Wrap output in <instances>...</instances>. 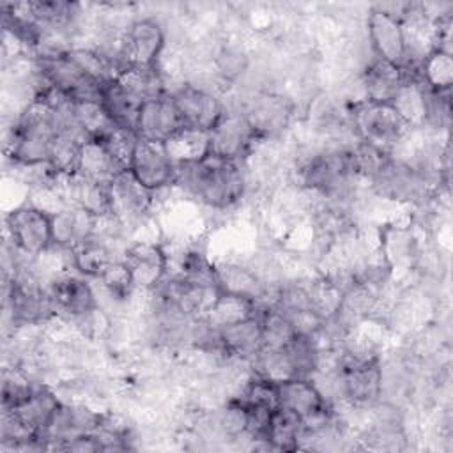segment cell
<instances>
[{
	"label": "cell",
	"instance_id": "cell-1",
	"mask_svg": "<svg viewBox=\"0 0 453 453\" xmlns=\"http://www.w3.org/2000/svg\"><path fill=\"white\" fill-rule=\"evenodd\" d=\"M175 184L191 198L214 209L234 205L244 193V175L239 161L214 152L177 166Z\"/></svg>",
	"mask_w": 453,
	"mask_h": 453
},
{
	"label": "cell",
	"instance_id": "cell-2",
	"mask_svg": "<svg viewBox=\"0 0 453 453\" xmlns=\"http://www.w3.org/2000/svg\"><path fill=\"white\" fill-rule=\"evenodd\" d=\"M58 129L57 111L44 99L32 97L11 129L5 143L7 156L25 166L46 165Z\"/></svg>",
	"mask_w": 453,
	"mask_h": 453
},
{
	"label": "cell",
	"instance_id": "cell-3",
	"mask_svg": "<svg viewBox=\"0 0 453 453\" xmlns=\"http://www.w3.org/2000/svg\"><path fill=\"white\" fill-rule=\"evenodd\" d=\"M350 115L361 142L384 154H389L409 129V124L391 103L365 99L354 104Z\"/></svg>",
	"mask_w": 453,
	"mask_h": 453
},
{
	"label": "cell",
	"instance_id": "cell-4",
	"mask_svg": "<svg viewBox=\"0 0 453 453\" xmlns=\"http://www.w3.org/2000/svg\"><path fill=\"white\" fill-rule=\"evenodd\" d=\"M303 182L327 198H345L359 177L352 150H327L313 156L301 170Z\"/></svg>",
	"mask_w": 453,
	"mask_h": 453
},
{
	"label": "cell",
	"instance_id": "cell-5",
	"mask_svg": "<svg viewBox=\"0 0 453 453\" xmlns=\"http://www.w3.org/2000/svg\"><path fill=\"white\" fill-rule=\"evenodd\" d=\"M14 248L28 257H37L53 246L51 214L41 207L23 203L5 218Z\"/></svg>",
	"mask_w": 453,
	"mask_h": 453
},
{
	"label": "cell",
	"instance_id": "cell-6",
	"mask_svg": "<svg viewBox=\"0 0 453 453\" xmlns=\"http://www.w3.org/2000/svg\"><path fill=\"white\" fill-rule=\"evenodd\" d=\"M9 306L14 322L39 324L57 313L50 290L42 288L32 271H16L9 290Z\"/></svg>",
	"mask_w": 453,
	"mask_h": 453
},
{
	"label": "cell",
	"instance_id": "cell-7",
	"mask_svg": "<svg viewBox=\"0 0 453 453\" xmlns=\"http://www.w3.org/2000/svg\"><path fill=\"white\" fill-rule=\"evenodd\" d=\"M340 386L343 396L354 405H373L382 393V368L379 359H356L345 354L340 363Z\"/></svg>",
	"mask_w": 453,
	"mask_h": 453
},
{
	"label": "cell",
	"instance_id": "cell-8",
	"mask_svg": "<svg viewBox=\"0 0 453 453\" xmlns=\"http://www.w3.org/2000/svg\"><path fill=\"white\" fill-rule=\"evenodd\" d=\"M165 46V34L157 21L150 18L133 21L124 32L119 51V67L127 65H156V60Z\"/></svg>",
	"mask_w": 453,
	"mask_h": 453
},
{
	"label": "cell",
	"instance_id": "cell-9",
	"mask_svg": "<svg viewBox=\"0 0 453 453\" xmlns=\"http://www.w3.org/2000/svg\"><path fill=\"white\" fill-rule=\"evenodd\" d=\"M129 172L143 188L154 193L175 184L177 165L170 157L165 142L138 140Z\"/></svg>",
	"mask_w": 453,
	"mask_h": 453
},
{
	"label": "cell",
	"instance_id": "cell-10",
	"mask_svg": "<svg viewBox=\"0 0 453 453\" xmlns=\"http://www.w3.org/2000/svg\"><path fill=\"white\" fill-rule=\"evenodd\" d=\"M368 37L377 58L393 65L405 67L409 62V48L402 21L389 11L377 7L368 14Z\"/></svg>",
	"mask_w": 453,
	"mask_h": 453
},
{
	"label": "cell",
	"instance_id": "cell-11",
	"mask_svg": "<svg viewBox=\"0 0 453 453\" xmlns=\"http://www.w3.org/2000/svg\"><path fill=\"white\" fill-rule=\"evenodd\" d=\"M244 119L257 138L280 134L294 115V103L274 92H262L255 96L242 110Z\"/></svg>",
	"mask_w": 453,
	"mask_h": 453
},
{
	"label": "cell",
	"instance_id": "cell-12",
	"mask_svg": "<svg viewBox=\"0 0 453 453\" xmlns=\"http://www.w3.org/2000/svg\"><path fill=\"white\" fill-rule=\"evenodd\" d=\"M184 126L211 131L225 115L221 101L196 85H182L172 94Z\"/></svg>",
	"mask_w": 453,
	"mask_h": 453
},
{
	"label": "cell",
	"instance_id": "cell-13",
	"mask_svg": "<svg viewBox=\"0 0 453 453\" xmlns=\"http://www.w3.org/2000/svg\"><path fill=\"white\" fill-rule=\"evenodd\" d=\"M180 127H184V122L172 94H163L142 104L134 131L140 140L166 142Z\"/></svg>",
	"mask_w": 453,
	"mask_h": 453
},
{
	"label": "cell",
	"instance_id": "cell-14",
	"mask_svg": "<svg viewBox=\"0 0 453 453\" xmlns=\"http://www.w3.org/2000/svg\"><path fill=\"white\" fill-rule=\"evenodd\" d=\"M110 214L122 225L140 219L150 207L152 191L143 188L129 170L119 173L108 186Z\"/></svg>",
	"mask_w": 453,
	"mask_h": 453
},
{
	"label": "cell",
	"instance_id": "cell-15",
	"mask_svg": "<svg viewBox=\"0 0 453 453\" xmlns=\"http://www.w3.org/2000/svg\"><path fill=\"white\" fill-rule=\"evenodd\" d=\"M122 260L131 273L134 288H154L166 276L168 257L154 242L136 241L129 244Z\"/></svg>",
	"mask_w": 453,
	"mask_h": 453
},
{
	"label": "cell",
	"instance_id": "cell-16",
	"mask_svg": "<svg viewBox=\"0 0 453 453\" xmlns=\"http://www.w3.org/2000/svg\"><path fill=\"white\" fill-rule=\"evenodd\" d=\"M96 226L97 218L92 212L76 205H64L51 212L53 246L69 251L90 239L96 234Z\"/></svg>",
	"mask_w": 453,
	"mask_h": 453
},
{
	"label": "cell",
	"instance_id": "cell-17",
	"mask_svg": "<svg viewBox=\"0 0 453 453\" xmlns=\"http://www.w3.org/2000/svg\"><path fill=\"white\" fill-rule=\"evenodd\" d=\"M211 133V152L239 161L251 142L257 138L253 129L242 113H226L209 131Z\"/></svg>",
	"mask_w": 453,
	"mask_h": 453
},
{
	"label": "cell",
	"instance_id": "cell-18",
	"mask_svg": "<svg viewBox=\"0 0 453 453\" xmlns=\"http://www.w3.org/2000/svg\"><path fill=\"white\" fill-rule=\"evenodd\" d=\"M48 290L55 310L67 317L80 319L97 308L94 290L83 276H58L50 283Z\"/></svg>",
	"mask_w": 453,
	"mask_h": 453
},
{
	"label": "cell",
	"instance_id": "cell-19",
	"mask_svg": "<svg viewBox=\"0 0 453 453\" xmlns=\"http://www.w3.org/2000/svg\"><path fill=\"white\" fill-rule=\"evenodd\" d=\"M218 336L223 354L251 361L262 349V326L258 313L218 329Z\"/></svg>",
	"mask_w": 453,
	"mask_h": 453
},
{
	"label": "cell",
	"instance_id": "cell-20",
	"mask_svg": "<svg viewBox=\"0 0 453 453\" xmlns=\"http://www.w3.org/2000/svg\"><path fill=\"white\" fill-rule=\"evenodd\" d=\"M405 80L407 73L402 67L375 57L363 74L366 99L375 103H391L396 97L402 85L405 83Z\"/></svg>",
	"mask_w": 453,
	"mask_h": 453
},
{
	"label": "cell",
	"instance_id": "cell-21",
	"mask_svg": "<svg viewBox=\"0 0 453 453\" xmlns=\"http://www.w3.org/2000/svg\"><path fill=\"white\" fill-rule=\"evenodd\" d=\"M60 402L46 386H34L32 391L11 411L16 418H19L32 432L42 435L50 426Z\"/></svg>",
	"mask_w": 453,
	"mask_h": 453
},
{
	"label": "cell",
	"instance_id": "cell-22",
	"mask_svg": "<svg viewBox=\"0 0 453 453\" xmlns=\"http://www.w3.org/2000/svg\"><path fill=\"white\" fill-rule=\"evenodd\" d=\"M115 83L124 92H127L129 96L136 97L142 103L166 94L163 78H161L156 65L120 67L117 76H115Z\"/></svg>",
	"mask_w": 453,
	"mask_h": 453
},
{
	"label": "cell",
	"instance_id": "cell-23",
	"mask_svg": "<svg viewBox=\"0 0 453 453\" xmlns=\"http://www.w3.org/2000/svg\"><path fill=\"white\" fill-rule=\"evenodd\" d=\"M216 278L221 292L241 296L253 303H257L264 296V283L260 281V278L255 274V271L241 264H216Z\"/></svg>",
	"mask_w": 453,
	"mask_h": 453
},
{
	"label": "cell",
	"instance_id": "cell-24",
	"mask_svg": "<svg viewBox=\"0 0 453 453\" xmlns=\"http://www.w3.org/2000/svg\"><path fill=\"white\" fill-rule=\"evenodd\" d=\"M119 173H122V170L119 168V165L113 161V157L108 154V150L103 147L99 140H87L83 143L78 175L92 182L110 186Z\"/></svg>",
	"mask_w": 453,
	"mask_h": 453
},
{
	"label": "cell",
	"instance_id": "cell-25",
	"mask_svg": "<svg viewBox=\"0 0 453 453\" xmlns=\"http://www.w3.org/2000/svg\"><path fill=\"white\" fill-rule=\"evenodd\" d=\"M165 147L177 166L193 163L211 152V133L184 126L165 142Z\"/></svg>",
	"mask_w": 453,
	"mask_h": 453
},
{
	"label": "cell",
	"instance_id": "cell-26",
	"mask_svg": "<svg viewBox=\"0 0 453 453\" xmlns=\"http://www.w3.org/2000/svg\"><path fill=\"white\" fill-rule=\"evenodd\" d=\"M87 140L71 131H58L55 136L46 166L53 175H76L81 157V147Z\"/></svg>",
	"mask_w": 453,
	"mask_h": 453
},
{
	"label": "cell",
	"instance_id": "cell-27",
	"mask_svg": "<svg viewBox=\"0 0 453 453\" xmlns=\"http://www.w3.org/2000/svg\"><path fill=\"white\" fill-rule=\"evenodd\" d=\"M255 313H257V303L244 299L241 296L219 292V296L216 297L212 306L203 315V320L207 322L209 327L218 331L228 324L248 319Z\"/></svg>",
	"mask_w": 453,
	"mask_h": 453
},
{
	"label": "cell",
	"instance_id": "cell-28",
	"mask_svg": "<svg viewBox=\"0 0 453 453\" xmlns=\"http://www.w3.org/2000/svg\"><path fill=\"white\" fill-rule=\"evenodd\" d=\"M101 104L106 110V113L110 115V119L126 129L134 131L136 129V120H138V113L142 108V101H138L136 97L129 96L127 92H124L115 80L111 83H108L103 90V97H101ZM136 133V131H134Z\"/></svg>",
	"mask_w": 453,
	"mask_h": 453
},
{
	"label": "cell",
	"instance_id": "cell-29",
	"mask_svg": "<svg viewBox=\"0 0 453 453\" xmlns=\"http://www.w3.org/2000/svg\"><path fill=\"white\" fill-rule=\"evenodd\" d=\"M299 437H301V421L276 407L267 421L264 437L260 441H265L273 449H285V451H292L299 448Z\"/></svg>",
	"mask_w": 453,
	"mask_h": 453
},
{
	"label": "cell",
	"instance_id": "cell-30",
	"mask_svg": "<svg viewBox=\"0 0 453 453\" xmlns=\"http://www.w3.org/2000/svg\"><path fill=\"white\" fill-rule=\"evenodd\" d=\"M251 363L255 377L265 379L273 384H281L288 379L297 377L285 349H260Z\"/></svg>",
	"mask_w": 453,
	"mask_h": 453
},
{
	"label": "cell",
	"instance_id": "cell-31",
	"mask_svg": "<svg viewBox=\"0 0 453 453\" xmlns=\"http://www.w3.org/2000/svg\"><path fill=\"white\" fill-rule=\"evenodd\" d=\"M69 253L76 271L83 276H94V278H99L101 273L106 269V265L113 260L108 246L97 241L96 234L85 242L69 250Z\"/></svg>",
	"mask_w": 453,
	"mask_h": 453
},
{
	"label": "cell",
	"instance_id": "cell-32",
	"mask_svg": "<svg viewBox=\"0 0 453 453\" xmlns=\"http://www.w3.org/2000/svg\"><path fill=\"white\" fill-rule=\"evenodd\" d=\"M306 294H308L310 310L326 322L336 317V313L340 311L345 292L340 288V285L334 280L324 278L310 283L306 287Z\"/></svg>",
	"mask_w": 453,
	"mask_h": 453
},
{
	"label": "cell",
	"instance_id": "cell-33",
	"mask_svg": "<svg viewBox=\"0 0 453 453\" xmlns=\"http://www.w3.org/2000/svg\"><path fill=\"white\" fill-rule=\"evenodd\" d=\"M421 81L435 90H449L453 81V58L451 53L432 50L423 57L419 65Z\"/></svg>",
	"mask_w": 453,
	"mask_h": 453
},
{
	"label": "cell",
	"instance_id": "cell-34",
	"mask_svg": "<svg viewBox=\"0 0 453 453\" xmlns=\"http://www.w3.org/2000/svg\"><path fill=\"white\" fill-rule=\"evenodd\" d=\"M258 317L262 326V349H285L296 336L288 319L276 306L265 308Z\"/></svg>",
	"mask_w": 453,
	"mask_h": 453
},
{
	"label": "cell",
	"instance_id": "cell-35",
	"mask_svg": "<svg viewBox=\"0 0 453 453\" xmlns=\"http://www.w3.org/2000/svg\"><path fill=\"white\" fill-rule=\"evenodd\" d=\"M74 117L88 140H99L117 126L96 101H74Z\"/></svg>",
	"mask_w": 453,
	"mask_h": 453
},
{
	"label": "cell",
	"instance_id": "cell-36",
	"mask_svg": "<svg viewBox=\"0 0 453 453\" xmlns=\"http://www.w3.org/2000/svg\"><path fill=\"white\" fill-rule=\"evenodd\" d=\"M175 276H180L191 283L202 285V287H218L216 278V264H212L202 251L191 250L186 251L179 260V273Z\"/></svg>",
	"mask_w": 453,
	"mask_h": 453
},
{
	"label": "cell",
	"instance_id": "cell-37",
	"mask_svg": "<svg viewBox=\"0 0 453 453\" xmlns=\"http://www.w3.org/2000/svg\"><path fill=\"white\" fill-rule=\"evenodd\" d=\"M138 140L140 138L134 131L120 126H115L103 138H99L103 147L108 150V154L113 157V161L119 165L122 172L129 170Z\"/></svg>",
	"mask_w": 453,
	"mask_h": 453
},
{
	"label": "cell",
	"instance_id": "cell-38",
	"mask_svg": "<svg viewBox=\"0 0 453 453\" xmlns=\"http://www.w3.org/2000/svg\"><path fill=\"white\" fill-rule=\"evenodd\" d=\"M285 350L294 365L297 377H308L311 372H315L319 368L320 350H319L313 336L296 334L292 338V342L285 347Z\"/></svg>",
	"mask_w": 453,
	"mask_h": 453
},
{
	"label": "cell",
	"instance_id": "cell-39",
	"mask_svg": "<svg viewBox=\"0 0 453 453\" xmlns=\"http://www.w3.org/2000/svg\"><path fill=\"white\" fill-rule=\"evenodd\" d=\"M103 287L110 292V296L122 299L127 297L131 294V290L134 288L133 285V278L131 273L127 269V265L124 264V260H111L106 269L101 273L99 276Z\"/></svg>",
	"mask_w": 453,
	"mask_h": 453
},
{
	"label": "cell",
	"instance_id": "cell-40",
	"mask_svg": "<svg viewBox=\"0 0 453 453\" xmlns=\"http://www.w3.org/2000/svg\"><path fill=\"white\" fill-rule=\"evenodd\" d=\"M32 388L34 386L28 382V379L19 372H5L2 382V407L12 409L32 391Z\"/></svg>",
	"mask_w": 453,
	"mask_h": 453
}]
</instances>
